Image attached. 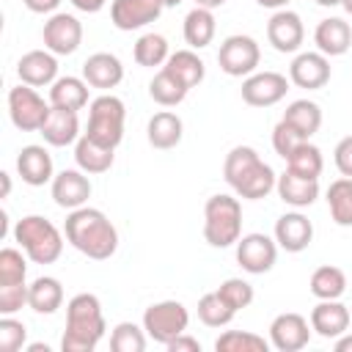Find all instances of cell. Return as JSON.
Returning <instances> with one entry per match:
<instances>
[{"label": "cell", "instance_id": "6da1fadb", "mask_svg": "<svg viewBox=\"0 0 352 352\" xmlns=\"http://www.w3.org/2000/svg\"><path fill=\"white\" fill-rule=\"evenodd\" d=\"M66 242L94 261H104L118 250V228L102 209L80 206L72 209L63 226Z\"/></svg>", "mask_w": 352, "mask_h": 352}, {"label": "cell", "instance_id": "7a4b0ae2", "mask_svg": "<svg viewBox=\"0 0 352 352\" xmlns=\"http://www.w3.org/2000/svg\"><path fill=\"white\" fill-rule=\"evenodd\" d=\"M223 179L245 201L267 198L275 190V182H278L275 170L258 157V151L253 146H234L226 154Z\"/></svg>", "mask_w": 352, "mask_h": 352}, {"label": "cell", "instance_id": "3957f363", "mask_svg": "<svg viewBox=\"0 0 352 352\" xmlns=\"http://www.w3.org/2000/svg\"><path fill=\"white\" fill-rule=\"evenodd\" d=\"M107 322L102 314V302L91 292H80L66 302V330L60 338L63 352H94L104 338Z\"/></svg>", "mask_w": 352, "mask_h": 352}, {"label": "cell", "instance_id": "277c9868", "mask_svg": "<svg viewBox=\"0 0 352 352\" xmlns=\"http://www.w3.org/2000/svg\"><path fill=\"white\" fill-rule=\"evenodd\" d=\"M63 236L66 234L41 214H25L14 226V242L33 264H55L63 253Z\"/></svg>", "mask_w": 352, "mask_h": 352}, {"label": "cell", "instance_id": "5b68a950", "mask_svg": "<svg viewBox=\"0 0 352 352\" xmlns=\"http://www.w3.org/2000/svg\"><path fill=\"white\" fill-rule=\"evenodd\" d=\"M242 236V204L234 195L217 192L204 204V239L212 248H231Z\"/></svg>", "mask_w": 352, "mask_h": 352}, {"label": "cell", "instance_id": "8992f818", "mask_svg": "<svg viewBox=\"0 0 352 352\" xmlns=\"http://www.w3.org/2000/svg\"><path fill=\"white\" fill-rule=\"evenodd\" d=\"M124 121H126L124 102L113 94H102L88 104V126L82 135H88L102 146L116 148L124 140Z\"/></svg>", "mask_w": 352, "mask_h": 352}, {"label": "cell", "instance_id": "52a82bcc", "mask_svg": "<svg viewBox=\"0 0 352 352\" xmlns=\"http://www.w3.org/2000/svg\"><path fill=\"white\" fill-rule=\"evenodd\" d=\"M187 324H190V311L179 300H162L143 311L146 336L162 346H168L176 336L187 333Z\"/></svg>", "mask_w": 352, "mask_h": 352}, {"label": "cell", "instance_id": "ba28073f", "mask_svg": "<svg viewBox=\"0 0 352 352\" xmlns=\"http://www.w3.org/2000/svg\"><path fill=\"white\" fill-rule=\"evenodd\" d=\"M50 99H44L33 85H14L8 91V116H11V124L22 132H38L44 126V121L50 118Z\"/></svg>", "mask_w": 352, "mask_h": 352}, {"label": "cell", "instance_id": "9c48e42d", "mask_svg": "<svg viewBox=\"0 0 352 352\" xmlns=\"http://www.w3.org/2000/svg\"><path fill=\"white\" fill-rule=\"evenodd\" d=\"M217 63L220 72H226L228 77H250L261 63V47L253 36L234 33L220 44Z\"/></svg>", "mask_w": 352, "mask_h": 352}, {"label": "cell", "instance_id": "30bf717a", "mask_svg": "<svg viewBox=\"0 0 352 352\" xmlns=\"http://www.w3.org/2000/svg\"><path fill=\"white\" fill-rule=\"evenodd\" d=\"M278 258V242L275 236H267L261 231L242 234L236 239V264L250 275H264L275 267Z\"/></svg>", "mask_w": 352, "mask_h": 352}, {"label": "cell", "instance_id": "8fae6325", "mask_svg": "<svg viewBox=\"0 0 352 352\" xmlns=\"http://www.w3.org/2000/svg\"><path fill=\"white\" fill-rule=\"evenodd\" d=\"M41 41L52 55H72L82 44V25L74 14L55 11L41 28Z\"/></svg>", "mask_w": 352, "mask_h": 352}, {"label": "cell", "instance_id": "7c38bea8", "mask_svg": "<svg viewBox=\"0 0 352 352\" xmlns=\"http://www.w3.org/2000/svg\"><path fill=\"white\" fill-rule=\"evenodd\" d=\"M289 91V80L280 72H253L242 80V102L250 107H272Z\"/></svg>", "mask_w": 352, "mask_h": 352}, {"label": "cell", "instance_id": "4fadbf2b", "mask_svg": "<svg viewBox=\"0 0 352 352\" xmlns=\"http://www.w3.org/2000/svg\"><path fill=\"white\" fill-rule=\"evenodd\" d=\"M91 179L85 170L80 168H66L60 173H55V179L50 182V192H52V201L60 206V209H80L88 204L91 198Z\"/></svg>", "mask_w": 352, "mask_h": 352}, {"label": "cell", "instance_id": "5bb4252c", "mask_svg": "<svg viewBox=\"0 0 352 352\" xmlns=\"http://www.w3.org/2000/svg\"><path fill=\"white\" fill-rule=\"evenodd\" d=\"M311 341V322L302 314H278L270 324V344L278 352H300Z\"/></svg>", "mask_w": 352, "mask_h": 352}, {"label": "cell", "instance_id": "9a60e30c", "mask_svg": "<svg viewBox=\"0 0 352 352\" xmlns=\"http://www.w3.org/2000/svg\"><path fill=\"white\" fill-rule=\"evenodd\" d=\"M267 41L272 44V50L278 52H297L305 41V28H302V19L297 11H289V8H280L270 16L267 22Z\"/></svg>", "mask_w": 352, "mask_h": 352}, {"label": "cell", "instance_id": "2e32d148", "mask_svg": "<svg viewBox=\"0 0 352 352\" xmlns=\"http://www.w3.org/2000/svg\"><path fill=\"white\" fill-rule=\"evenodd\" d=\"M289 82L305 91H319L330 82V58L316 52H300L294 55L289 66Z\"/></svg>", "mask_w": 352, "mask_h": 352}, {"label": "cell", "instance_id": "e0dca14e", "mask_svg": "<svg viewBox=\"0 0 352 352\" xmlns=\"http://www.w3.org/2000/svg\"><path fill=\"white\" fill-rule=\"evenodd\" d=\"M160 14H162L160 0H113L110 3V22L126 33L157 22Z\"/></svg>", "mask_w": 352, "mask_h": 352}, {"label": "cell", "instance_id": "ac0fdd59", "mask_svg": "<svg viewBox=\"0 0 352 352\" xmlns=\"http://www.w3.org/2000/svg\"><path fill=\"white\" fill-rule=\"evenodd\" d=\"M272 236H275L278 248H283L286 253H302L314 239V223L300 209H294L275 220Z\"/></svg>", "mask_w": 352, "mask_h": 352}, {"label": "cell", "instance_id": "d6986e66", "mask_svg": "<svg viewBox=\"0 0 352 352\" xmlns=\"http://www.w3.org/2000/svg\"><path fill=\"white\" fill-rule=\"evenodd\" d=\"M16 77L33 88L52 85L58 80V58L50 50H30L16 60Z\"/></svg>", "mask_w": 352, "mask_h": 352}, {"label": "cell", "instance_id": "ffe728a7", "mask_svg": "<svg viewBox=\"0 0 352 352\" xmlns=\"http://www.w3.org/2000/svg\"><path fill=\"white\" fill-rule=\"evenodd\" d=\"M16 173L25 184L30 187H44L47 182L55 179V165H52V157L44 146H22L19 154H16Z\"/></svg>", "mask_w": 352, "mask_h": 352}, {"label": "cell", "instance_id": "44dd1931", "mask_svg": "<svg viewBox=\"0 0 352 352\" xmlns=\"http://www.w3.org/2000/svg\"><path fill=\"white\" fill-rule=\"evenodd\" d=\"M275 192L286 206L305 209L319 198V179H311V176H302L286 168L275 182Z\"/></svg>", "mask_w": 352, "mask_h": 352}, {"label": "cell", "instance_id": "7402d4cb", "mask_svg": "<svg viewBox=\"0 0 352 352\" xmlns=\"http://www.w3.org/2000/svg\"><path fill=\"white\" fill-rule=\"evenodd\" d=\"M352 314L341 300H319L311 308V330L322 338H338L349 330Z\"/></svg>", "mask_w": 352, "mask_h": 352}, {"label": "cell", "instance_id": "603a6c76", "mask_svg": "<svg viewBox=\"0 0 352 352\" xmlns=\"http://www.w3.org/2000/svg\"><path fill=\"white\" fill-rule=\"evenodd\" d=\"M82 80L91 88L110 91V88H116L124 80V63L113 52H94L82 63Z\"/></svg>", "mask_w": 352, "mask_h": 352}, {"label": "cell", "instance_id": "cb8c5ba5", "mask_svg": "<svg viewBox=\"0 0 352 352\" xmlns=\"http://www.w3.org/2000/svg\"><path fill=\"white\" fill-rule=\"evenodd\" d=\"M314 44H316V50H319L322 55H327V58L344 55V52L352 47V28H349V22L341 19V16H327V19H322V22L316 25V30H314Z\"/></svg>", "mask_w": 352, "mask_h": 352}, {"label": "cell", "instance_id": "d4e9b609", "mask_svg": "<svg viewBox=\"0 0 352 352\" xmlns=\"http://www.w3.org/2000/svg\"><path fill=\"white\" fill-rule=\"evenodd\" d=\"M38 132L44 135V143H50L55 148H63V146L77 143L80 140V118H77V110L52 107L50 110V118L44 121V126Z\"/></svg>", "mask_w": 352, "mask_h": 352}, {"label": "cell", "instance_id": "484cf974", "mask_svg": "<svg viewBox=\"0 0 352 352\" xmlns=\"http://www.w3.org/2000/svg\"><path fill=\"white\" fill-rule=\"evenodd\" d=\"M182 135H184V124L176 113L170 110H160L148 118L146 124V138L154 148L160 151H168V148H176L182 143Z\"/></svg>", "mask_w": 352, "mask_h": 352}, {"label": "cell", "instance_id": "4316f807", "mask_svg": "<svg viewBox=\"0 0 352 352\" xmlns=\"http://www.w3.org/2000/svg\"><path fill=\"white\" fill-rule=\"evenodd\" d=\"M162 69H165L173 80H179L187 91L195 88V85H201L204 77H206V66H204V60L198 58L195 50H176V52H170V58L165 60Z\"/></svg>", "mask_w": 352, "mask_h": 352}, {"label": "cell", "instance_id": "83f0119b", "mask_svg": "<svg viewBox=\"0 0 352 352\" xmlns=\"http://www.w3.org/2000/svg\"><path fill=\"white\" fill-rule=\"evenodd\" d=\"M113 160H116V148L102 146L88 135H80V140L74 143V162L85 173H107L113 168Z\"/></svg>", "mask_w": 352, "mask_h": 352}, {"label": "cell", "instance_id": "f1b7e54d", "mask_svg": "<svg viewBox=\"0 0 352 352\" xmlns=\"http://www.w3.org/2000/svg\"><path fill=\"white\" fill-rule=\"evenodd\" d=\"M88 82L82 77H74V74H66V77H58L52 85H50V104L52 107H63V110H82L88 102Z\"/></svg>", "mask_w": 352, "mask_h": 352}, {"label": "cell", "instance_id": "f546056e", "mask_svg": "<svg viewBox=\"0 0 352 352\" xmlns=\"http://www.w3.org/2000/svg\"><path fill=\"white\" fill-rule=\"evenodd\" d=\"M283 121L302 138V140H311L319 126H322V107L311 99H294L286 110H283Z\"/></svg>", "mask_w": 352, "mask_h": 352}, {"label": "cell", "instance_id": "4dcf8cb0", "mask_svg": "<svg viewBox=\"0 0 352 352\" xmlns=\"http://www.w3.org/2000/svg\"><path fill=\"white\" fill-rule=\"evenodd\" d=\"M63 305V286L58 278L52 275H41L28 286V308H33L36 314H55Z\"/></svg>", "mask_w": 352, "mask_h": 352}, {"label": "cell", "instance_id": "1f68e13d", "mask_svg": "<svg viewBox=\"0 0 352 352\" xmlns=\"http://www.w3.org/2000/svg\"><path fill=\"white\" fill-rule=\"evenodd\" d=\"M184 41L190 44V50H204L212 44L214 38V30H217V22H214V14L209 8H201L195 6L187 16H184Z\"/></svg>", "mask_w": 352, "mask_h": 352}, {"label": "cell", "instance_id": "d6a6232c", "mask_svg": "<svg viewBox=\"0 0 352 352\" xmlns=\"http://www.w3.org/2000/svg\"><path fill=\"white\" fill-rule=\"evenodd\" d=\"M311 294L316 300H341V294L346 292V275L341 267H333V264H324V267H316L311 272Z\"/></svg>", "mask_w": 352, "mask_h": 352}, {"label": "cell", "instance_id": "836d02e7", "mask_svg": "<svg viewBox=\"0 0 352 352\" xmlns=\"http://www.w3.org/2000/svg\"><path fill=\"white\" fill-rule=\"evenodd\" d=\"M327 209L336 226L349 228L352 226V179L341 176L336 182H330L327 187Z\"/></svg>", "mask_w": 352, "mask_h": 352}, {"label": "cell", "instance_id": "e575fe53", "mask_svg": "<svg viewBox=\"0 0 352 352\" xmlns=\"http://www.w3.org/2000/svg\"><path fill=\"white\" fill-rule=\"evenodd\" d=\"M132 55H135V63H138V66H146V69L165 66V60L170 58L168 38L160 36V33H143V36L135 41Z\"/></svg>", "mask_w": 352, "mask_h": 352}, {"label": "cell", "instance_id": "d590c367", "mask_svg": "<svg viewBox=\"0 0 352 352\" xmlns=\"http://www.w3.org/2000/svg\"><path fill=\"white\" fill-rule=\"evenodd\" d=\"M286 168L294 170V173H302V176H311V179H319L322 168H324V160H322V148L314 146L311 140H302L289 157H286Z\"/></svg>", "mask_w": 352, "mask_h": 352}, {"label": "cell", "instance_id": "8d00e7d4", "mask_svg": "<svg viewBox=\"0 0 352 352\" xmlns=\"http://www.w3.org/2000/svg\"><path fill=\"white\" fill-rule=\"evenodd\" d=\"M272 344L258 336V333H250V330H226L217 341H214V349L217 352H267Z\"/></svg>", "mask_w": 352, "mask_h": 352}, {"label": "cell", "instance_id": "74e56055", "mask_svg": "<svg viewBox=\"0 0 352 352\" xmlns=\"http://www.w3.org/2000/svg\"><path fill=\"white\" fill-rule=\"evenodd\" d=\"M148 96H151L157 104H162V107H176V104L184 102L187 88H184L179 80H173L165 69H160V72L151 77V82H148Z\"/></svg>", "mask_w": 352, "mask_h": 352}, {"label": "cell", "instance_id": "f35d334b", "mask_svg": "<svg viewBox=\"0 0 352 352\" xmlns=\"http://www.w3.org/2000/svg\"><path fill=\"white\" fill-rule=\"evenodd\" d=\"M234 316H236V311L217 294V289L209 292V294H204V297L198 300V319H201L206 327H226Z\"/></svg>", "mask_w": 352, "mask_h": 352}, {"label": "cell", "instance_id": "ab89813d", "mask_svg": "<svg viewBox=\"0 0 352 352\" xmlns=\"http://www.w3.org/2000/svg\"><path fill=\"white\" fill-rule=\"evenodd\" d=\"M110 349L113 352H143L146 349V330L135 322H118L110 333Z\"/></svg>", "mask_w": 352, "mask_h": 352}, {"label": "cell", "instance_id": "60d3db41", "mask_svg": "<svg viewBox=\"0 0 352 352\" xmlns=\"http://www.w3.org/2000/svg\"><path fill=\"white\" fill-rule=\"evenodd\" d=\"M19 248H3L0 250V286H16L28 278V261Z\"/></svg>", "mask_w": 352, "mask_h": 352}, {"label": "cell", "instance_id": "b9f144b4", "mask_svg": "<svg viewBox=\"0 0 352 352\" xmlns=\"http://www.w3.org/2000/svg\"><path fill=\"white\" fill-rule=\"evenodd\" d=\"M217 294L234 308V311H242L253 302V286L245 280V278H226L220 286H217Z\"/></svg>", "mask_w": 352, "mask_h": 352}, {"label": "cell", "instance_id": "7bdbcfd3", "mask_svg": "<svg viewBox=\"0 0 352 352\" xmlns=\"http://www.w3.org/2000/svg\"><path fill=\"white\" fill-rule=\"evenodd\" d=\"M28 338V327L25 322L14 319V316H3L0 319V352H16L25 346Z\"/></svg>", "mask_w": 352, "mask_h": 352}, {"label": "cell", "instance_id": "ee69618b", "mask_svg": "<svg viewBox=\"0 0 352 352\" xmlns=\"http://www.w3.org/2000/svg\"><path fill=\"white\" fill-rule=\"evenodd\" d=\"M300 143H302V138H300V135L280 118V121L275 124V129H272V148H275V154H280V157L286 160Z\"/></svg>", "mask_w": 352, "mask_h": 352}, {"label": "cell", "instance_id": "f6af8a7d", "mask_svg": "<svg viewBox=\"0 0 352 352\" xmlns=\"http://www.w3.org/2000/svg\"><path fill=\"white\" fill-rule=\"evenodd\" d=\"M28 286H30V283L0 286V314H3V316H14L22 305H28Z\"/></svg>", "mask_w": 352, "mask_h": 352}, {"label": "cell", "instance_id": "bcb514c9", "mask_svg": "<svg viewBox=\"0 0 352 352\" xmlns=\"http://www.w3.org/2000/svg\"><path fill=\"white\" fill-rule=\"evenodd\" d=\"M333 160H336V168L341 176H349L352 179V135L341 138L336 151H333Z\"/></svg>", "mask_w": 352, "mask_h": 352}, {"label": "cell", "instance_id": "7dc6e473", "mask_svg": "<svg viewBox=\"0 0 352 352\" xmlns=\"http://www.w3.org/2000/svg\"><path fill=\"white\" fill-rule=\"evenodd\" d=\"M168 352H201V341L192 338V336H187V333H182V336H176L168 344Z\"/></svg>", "mask_w": 352, "mask_h": 352}, {"label": "cell", "instance_id": "c3c4849f", "mask_svg": "<svg viewBox=\"0 0 352 352\" xmlns=\"http://www.w3.org/2000/svg\"><path fill=\"white\" fill-rule=\"evenodd\" d=\"M22 3L33 14H55L58 6H60V0H22Z\"/></svg>", "mask_w": 352, "mask_h": 352}, {"label": "cell", "instance_id": "681fc988", "mask_svg": "<svg viewBox=\"0 0 352 352\" xmlns=\"http://www.w3.org/2000/svg\"><path fill=\"white\" fill-rule=\"evenodd\" d=\"M77 11H82V14H96V11H102L104 8V3L107 0H69Z\"/></svg>", "mask_w": 352, "mask_h": 352}, {"label": "cell", "instance_id": "f907efd6", "mask_svg": "<svg viewBox=\"0 0 352 352\" xmlns=\"http://www.w3.org/2000/svg\"><path fill=\"white\" fill-rule=\"evenodd\" d=\"M333 349H336V352H352V333H349V330H346V333H341V336L336 338Z\"/></svg>", "mask_w": 352, "mask_h": 352}, {"label": "cell", "instance_id": "816d5d0a", "mask_svg": "<svg viewBox=\"0 0 352 352\" xmlns=\"http://www.w3.org/2000/svg\"><path fill=\"white\" fill-rule=\"evenodd\" d=\"M261 8H275V11H280V8H286V3L289 0H256Z\"/></svg>", "mask_w": 352, "mask_h": 352}, {"label": "cell", "instance_id": "f5cc1de1", "mask_svg": "<svg viewBox=\"0 0 352 352\" xmlns=\"http://www.w3.org/2000/svg\"><path fill=\"white\" fill-rule=\"evenodd\" d=\"M226 0H195V6H201V8H209V11H214V8H220Z\"/></svg>", "mask_w": 352, "mask_h": 352}, {"label": "cell", "instance_id": "db71d44e", "mask_svg": "<svg viewBox=\"0 0 352 352\" xmlns=\"http://www.w3.org/2000/svg\"><path fill=\"white\" fill-rule=\"evenodd\" d=\"M0 179H3V198H8V192H11V176L8 173H0Z\"/></svg>", "mask_w": 352, "mask_h": 352}, {"label": "cell", "instance_id": "11a10c76", "mask_svg": "<svg viewBox=\"0 0 352 352\" xmlns=\"http://www.w3.org/2000/svg\"><path fill=\"white\" fill-rule=\"evenodd\" d=\"M316 6H322V8H333V6H341V0H314Z\"/></svg>", "mask_w": 352, "mask_h": 352}, {"label": "cell", "instance_id": "9f6ffc18", "mask_svg": "<svg viewBox=\"0 0 352 352\" xmlns=\"http://www.w3.org/2000/svg\"><path fill=\"white\" fill-rule=\"evenodd\" d=\"M28 352H50V346L47 344H30Z\"/></svg>", "mask_w": 352, "mask_h": 352}, {"label": "cell", "instance_id": "6f0895ef", "mask_svg": "<svg viewBox=\"0 0 352 352\" xmlns=\"http://www.w3.org/2000/svg\"><path fill=\"white\" fill-rule=\"evenodd\" d=\"M162 3V8H176V6H182L184 0H160Z\"/></svg>", "mask_w": 352, "mask_h": 352}, {"label": "cell", "instance_id": "680465c9", "mask_svg": "<svg viewBox=\"0 0 352 352\" xmlns=\"http://www.w3.org/2000/svg\"><path fill=\"white\" fill-rule=\"evenodd\" d=\"M341 8H344L349 16H352V0H341Z\"/></svg>", "mask_w": 352, "mask_h": 352}, {"label": "cell", "instance_id": "91938a15", "mask_svg": "<svg viewBox=\"0 0 352 352\" xmlns=\"http://www.w3.org/2000/svg\"><path fill=\"white\" fill-rule=\"evenodd\" d=\"M349 314H352V308H349Z\"/></svg>", "mask_w": 352, "mask_h": 352}]
</instances>
